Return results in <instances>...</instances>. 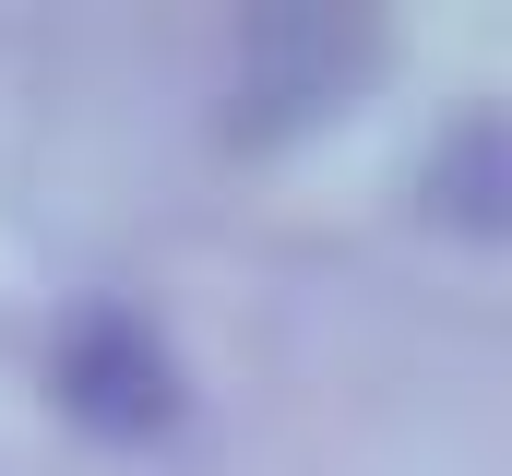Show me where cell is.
<instances>
[{
  "instance_id": "1",
  "label": "cell",
  "mask_w": 512,
  "mask_h": 476,
  "mask_svg": "<svg viewBox=\"0 0 512 476\" xmlns=\"http://www.w3.org/2000/svg\"><path fill=\"white\" fill-rule=\"evenodd\" d=\"M382 72V24L370 12H322V0H262L227 36V143H286L310 119H334Z\"/></svg>"
},
{
  "instance_id": "2",
  "label": "cell",
  "mask_w": 512,
  "mask_h": 476,
  "mask_svg": "<svg viewBox=\"0 0 512 476\" xmlns=\"http://www.w3.org/2000/svg\"><path fill=\"white\" fill-rule=\"evenodd\" d=\"M48 381H60V405L84 429H167V405H179V369L155 346V322L120 310V298H84L48 334Z\"/></svg>"
}]
</instances>
